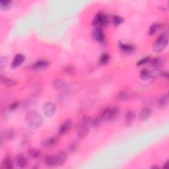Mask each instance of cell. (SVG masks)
Here are the masks:
<instances>
[{
	"label": "cell",
	"mask_w": 169,
	"mask_h": 169,
	"mask_svg": "<svg viewBox=\"0 0 169 169\" xmlns=\"http://www.w3.org/2000/svg\"><path fill=\"white\" fill-rule=\"evenodd\" d=\"M26 122L28 126L32 129L40 128L43 124V118L37 111H30L26 115Z\"/></svg>",
	"instance_id": "obj_1"
},
{
	"label": "cell",
	"mask_w": 169,
	"mask_h": 169,
	"mask_svg": "<svg viewBox=\"0 0 169 169\" xmlns=\"http://www.w3.org/2000/svg\"><path fill=\"white\" fill-rule=\"evenodd\" d=\"M119 115V110L115 106H107L101 112L99 116L102 121H114Z\"/></svg>",
	"instance_id": "obj_2"
},
{
	"label": "cell",
	"mask_w": 169,
	"mask_h": 169,
	"mask_svg": "<svg viewBox=\"0 0 169 169\" xmlns=\"http://www.w3.org/2000/svg\"><path fill=\"white\" fill-rule=\"evenodd\" d=\"M168 45V37L165 34H162L157 38L153 46V49L155 52H160L167 47Z\"/></svg>",
	"instance_id": "obj_3"
},
{
	"label": "cell",
	"mask_w": 169,
	"mask_h": 169,
	"mask_svg": "<svg viewBox=\"0 0 169 169\" xmlns=\"http://www.w3.org/2000/svg\"><path fill=\"white\" fill-rule=\"evenodd\" d=\"M108 23V19L106 16L102 13H99L95 15V17L92 21V25L97 28H102Z\"/></svg>",
	"instance_id": "obj_4"
},
{
	"label": "cell",
	"mask_w": 169,
	"mask_h": 169,
	"mask_svg": "<svg viewBox=\"0 0 169 169\" xmlns=\"http://www.w3.org/2000/svg\"><path fill=\"white\" fill-rule=\"evenodd\" d=\"M91 119H85L79 129L77 138L79 139H83L88 135L89 131V124Z\"/></svg>",
	"instance_id": "obj_5"
},
{
	"label": "cell",
	"mask_w": 169,
	"mask_h": 169,
	"mask_svg": "<svg viewBox=\"0 0 169 169\" xmlns=\"http://www.w3.org/2000/svg\"><path fill=\"white\" fill-rule=\"evenodd\" d=\"M56 110V105L52 102H47L42 106V111L47 117H51L55 114Z\"/></svg>",
	"instance_id": "obj_6"
},
{
	"label": "cell",
	"mask_w": 169,
	"mask_h": 169,
	"mask_svg": "<svg viewBox=\"0 0 169 169\" xmlns=\"http://www.w3.org/2000/svg\"><path fill=\"white\" fill-rule=\"evenodd\" d=\"M2 140L5 141H12L17 137V134L12 129H6L2 132Z\"/></svg>",
	"instance_id": "obj_7"
},
{
	"label": "cell",
	"mask_w": 169,
	"mask_h": 169,
	"mask_svg": "<svg viewBox=\"0 0 169 169\" xmlns=\"http://www.w3.org/2000/svg\"><path fill=\"white\" fill-rule=\"evenodd\" d=\"M92 36L96 42L99 43H103L105 40V35L101 28L95 27V29L92 31Z\"/></svg>",
	"instance_id": "obj_8"
},
{
	"label": "cell",
	"mask_w": 169,
	"mask_h": 169,
	"mask_svg": "<svg viewBox=\"0 0 169 169\" xmlns=\"http://www.w3.org/2000/svg\"><path fill=\"white\" fill-rule=\"evenodd\" d=\"M152 109L149 107H145L143 108L142 110H141L140 113L139 114V120L141 122H145L151 117L152 114Z\"/></svg>",
	"instance_id": "obj_9"
},
{
	"label": "cell",
	"mask_w": 169,
	"mask_h": 169,
	"mask_svg": "<svg viewBox=\"0 0 169 169\" xmlns=\"http://www.w3.org/2000/svg\"><path fill=\"white\" fill-rule=\"evenodd\" d=\"M56 166H61L63 165L67 160V155L65 152L60 151L54 156Z\"/></svg>",
	"instance_id": "obj_10"
},
{
	"label": "cell",
	"mask_w": 169,
	"mask_h": 169,
	"mask_svg": "<svg viewBox=\"0 0 169 169\" xmlns=\"http://www.w3.org/2000/svg\"><path fill=\"white\" fill-rule=\"evenodd\" d=\"M15 161L17 166L21 168H25L28 165V161L23 154H19L16 156Z\"/></svg>",
	"instance_id": "obj_11"
},
{
	"label": "cell",
	"mask_w": 169,
	"mask_h": 169,
	"mask_svg": "<svg viewBox=\"0 0 169 169\" xmlns=\"http://www.w3.org/2000/svg\"><path fill=\"white\" fill-rule=\"evenodd\" d=\"M52 86L56 90L64 91L66 89L67 85L65 81L62 79H55L52 81Z\"/></svg>",
	"instance_id": "obj_12"
},
{
	"label": "cell",
	"mask_w": 169,
	"mask_h": 169,
	"mask_svg": "<svg viewBox=\"0 0 169 169\" xmlns=\"http://www.w3.org/2000/svg\"><path fill=\"white\" fill-rule=\"evenodd\" d=\"M136 118V113L134 110H129L127 112L125 118V123L127 127H130L133 124Z\"/></svg>",
	"instance_id": "obj_13"
},
{
	"label": "cell",
	"mask_w": 169,
	"mask_h": 169,
	"mask_svg": "<svg viewBox=\"0 0 169 169\" xmlns=\"http://www.w3.org/2000/svg\"><path fill=\"white\" fill-rule=\"evenodd\" d=\"M2 167L4 169H12L14 167L13 161L10 155H7L3 158L2 162Z\"/></svg>",
	"instance_id": "obj_14"
},
{
	"label": "cell",
	"mask_w": 169,
	"mask_h": 169,
	"mask_svg": "<svg viewBox=\"0 0 169 169\" xmlns=\"http://www.w3.org/2000/svg\"><path fill=\"white\" fill-rule=\"evenodd\" d=\"M72 122L70 119H68L66 120H65L59 128V133L60 134H64L67 133L70 129L71 127H72Z\"/></svg>",
	"instance_id": "obj_15"
},
{
	"label": "cell",
	"mask_w": 169,
	"mask_h": 169,
	"mask_svg": "<svg viewBox=\"0 0 169 169\" xmlns=\"http://www.w3.org/2000/svg\"><path fill=\"white\" fill-rule=\"evenodd\" d=\"M0 81H1V83L2 85L7 87H12L18 84V83L16 81L11 79L7 77H5V76L3 75H1V77H0Z\"/></svg>",
	"instance_id": "obj_16"
},
{
	"label": "cell",
	"mask_w": 169,
	"mask_h": 169,
	"mask_svg": "<svg viewBox=\"0 0 169 169\" xmlns=\"http://www.w3.org/2000/svg\"><path fill=\"white\" fill-rule=\"evenodd\" d=\"M25 59V57L23 55V54H17V55H16L13 58V60L12 63V67L13 68H16L19 67V65H21L24 62Z\"/></svg>",
	"instance_id": "obj_17"
},
{
	"label": "cell",
	"mask_w": 169,
	"mask_h": 169,
	"mask_svg": "<svg viewBox=\"0 0 169 169\" xmlns=\"http://www.w3.org/2000/svg\"><path fill=\"white\" fill-rule=\"evenodd\" d=\"M150 62H151V65H152V66L155 68H159L163 66V65H164L165 63V59H163L161 57H157V58H155L153 59H152Z\"/></svg>",
	"instance_id": "obj_18"
},
{
	"label": "cell",
	"mask_w": 169,
	"mask_h": 169,
	"mask_svg": "<svg viewBox=\"0 0 169 169\" xmlns=\"http://www.w3.org/2000/svg\"><path fill=\"white\" fill-rule=\"evenodd\" d=\"M119 47L123 52L126 54H132L135 51V47L131 45L120 43Z\"/></svg>",
	"instance_id": "obj_19"
},
{
	"label": "cell",
	"mask_w": 169,
	"mask_h": 169,
	"mask_svg": "<svg viewBox=\"0 0 169 169\" xmlns=\"http://www.w3.org/2000/svg\"><path fill=\"white\" fill-rule=\"evenodd\" d=\"M132 94L128 91H122L119 92L116 96V99L119 101H124L130 99L132 97Z\"/></svg>",
	"instance_id": "obj_20"
},
{
	"label": "cell",
	"mask_w": 169,
	"mask_h": 169,
	"mask_svg": "<svg viewBox=\"0 0 169 169\" xmlns=\"http://www.w3.org/2000/svg\"><path fill=\"white\" fill-rule=\"evenodd\" d=\"M57 142V139L55 137H52L46 139L42 143V147L44 148L47 149L54 146Z\"/></svg>",
	"instance_id": "obj_21"
},
{
	"label": "cell",
	"mask_w": 169,
	"mask_h": 169,
	"mask_svg": "<svg viewBox=\"0 0 169 169\" xmlns=\"http://www.w3.org/2000/svg\"><path fill=\"white\" fill-rule=\"evenodd\" d=\"M168 101L169 98L168 95H162L158 100V106L160 108H165L168 104Z\"/></svg>",
	"instance_id": "obj_22"
},
{
	"label": "cell",
	"mask_w": 169,
	"mask_h": 169,
	"mask_svg": "<svg viewBox=\"0 0 169 169\" xmlns=\"http://www.w3.org/2000/svg\"><path fill=\"white\" fill-rule=\"evenodd\" d=\"M48 64H49L48 62L45 60H39L34 63L32 68H33L35 69H38V70L42 69L47 68L48 66Z\"/></svg>",
	"instance_id": "obj_23"
},
{
	"label": "cell",
	"mask_w": 169,
	"mask_h": 169,
	"mask_svg": "<svg viewBox=\"0 0 169 169\" xmlns=\"http://www.w3.org/2000/svg\"><path fill=\"white\" fill-rule=\"evenodd\" d=\"M28 153L30 157L32 159H37L40 156V151L34 148H29L28 149Z\"/></svg>",
	"instance_id": "obj_24"
},
{
	"label": "cell",
	"mask_w": 169,
	"mask_h": 169,
	"mask_svg": "<svg viewBox=\"0 0 169 169\" xmlns=\"http://www.w3.org/2000/svg\"><path fill=\"white\" fill-rule=\"evenodd\" d=\"M149 73H150V77H153V78L159 77H161V76H162L163 75V72L159 68H155L153 70H152L151 72H149Z\"/></svg>",
	"instance_id": "obj_25"
},
{
	"label": "cell",
	"mask_w": 169,
	"mask_h": 169,
	"mask_svg": "<svg viewBox=\"0 0 169 169\" xmlns=\"http://www.w3.org/2000/svg\"><path fill=\"white\" fill-rule=\"evenodd\" d=\"M45 162L46 165H47L48 167H56L55 161H54V156H50V155L47 156L45 158Z\"/></svg>",
	"instance_id": "obj_26"
},
{
	"label": "cell",
	"mask_w": 169,
	"mask_h": 169,
	"mask_svg": "<svg viewBox=\"0 0 169 169\" xmlns=\"http://www.w3.org/2000/svg\"><path fill=\"white\" fill-rule=\"evenodd\" d=\"M110 61V56L107 54H103L99 59V63L102 65H106Z\"/></svg>",
	"instance_id": "obj_27"
},
{
	"label": "cell",
	"mask_w": 169,
	"mask_h": 169,
	"mask_svg": "<svg viewBox=\"0 0 169 169\" xmlns=\"http://www.w3.org/2000/svg\"><path fill=\"white\" fill-rule=\"evenodd\" d=\"M12 1H1L0 2V7L2 9L7 10L12 7Z\"/></svg>",
	"instance_id": "obj_28"
},
{
	"label": "cell",
	"mask_w": 169,
	"mask_h": 169,
	"mask_svg": "<svg viewBox=\"0 0 169 169\" xmlns=\"http://www.w3.org/2000/svg\"><path fill=\"white\" fill-rule=\"evenodd\" d=\"M102 120L101 119V118L99 116H98L96 118L91 119L90 120V124L92 125V126L95 128H98L100 126V125L101 124L102 122Z\"/></svg>",
	"instance_id": "obj_29"
},
{
	"label": "cell",
	"mask_w": 169,
	"mask_h": 169,
	"mask_svg": "<svg viewBox=\"0 0 169 169\" xmlns=\"http://www.w3.org/2000/svg\"><path fill=\"white\" fill-rule=\"evenodd\" d=\"M124 19L122 17H120V16H118V15L114 16L113 18V23H114V25L116 26H118L119 25L122 24L124 23Z\"/></svg>",
	"instance_id": "obj_30"
},
{
	"label": "cell",
	"mask_w": 169,
	"mask_h": 169,
	"mask_svg": "<svg viewBox=\"0 0 169 169\" xmlns=\"http://www.w3.org/2000/svg\"><path fill=\"white\" fill-rule=\"evenodd\" d=\"M150 77L149 71L147 69H143L141 71L140 73V78L143 80H147Z\"/></svg>",
	"instance_id": "obj_31"
},
{
	"label": "cell",
	"mask_w": 169,
	"mask_h": 169,
	"mask_svg": "<svg viewBox=\"0 0 169 169\" xmlns=\"http://www.w3.org/2000/svg\"><path fill=\"white\" fill-rule=\"evenodd\" d=\"M159 25H158L157 23H154V24H153L151 26H150V28H149V32H148V34L151 36V35H153L156 31H157L158 28H159Z\"/></svg>",
	"instance_id": "obj_32"
},
{
	"label": "cell",
	"mask_w": 169,
	"mask_h": 169,
	"mask_svg": "<svg viewBox=\"0 0 169 169\" xmlns=\"http://www.w3.org/2000/svg\"><path fill=\"white\" fill-rule=\"evenodd\" d=\"M78 148V142L77 141H74L72 143H71L68 146V151L70 152H74Z\"/></svg>",
	"instance_id": "obj_33"
},
{
	"label": "cell",
	"mask_w": 169,
	"mask_h": 169,
	"mask_svg": "<svg viewBox=\"0 0 169 169\" xmlns=\"http://www.w3.org/2000/svg\"><path fill=\"white\" fill-rule=\"evenodd\" d=\"M63 72L65 73H66L68 75H72V74H73L74 73L75 69H74V68L73 67L71 66V65H68V66L65 67L63 68Z\"/></svg>",
	"instance_id": "obj_34"
},
{
	"label": "cell",
	"mask_w": 169,
	"mask_h": 169,
	"mask_svg": "<svg viewBox=\"0 0 169 169\" xmlns=\"http://www.w3.org/2000/svg\"><path fill=\"white\" fill-rule=\"evenodd\" d=\"M7 63V58L5 56H1L0 58V68L3 69L5 66H6Z\"/></svg>",
	"instance_id": "obj_35"
},
{
	"label": "cell",
	"mask_w": 169,
	"mask_h": 169,
	"mask_svg": "<svg viewBox=\"0 0 169 169\" xmlns=\"http://www.w3.org/2000/svg\"><path fill=\"white\" fill-rule=\"evenodd\" d=\"M19 106V102L18 101H15L13 102H12V104H11L9 106V110L11 111H14L15 110H16Z\"/></svg>",
	"instance_id": "obj_36"
},
{
	"label": "cell",
	"mask_w": 169,
	"mask_h": 169,
	"mask_svg": "<svg viewBox=\"0 0 169 169\" xmlns=\"http://www.w3.org/2000/svg\"><path fill=\"white\" fill-rule=\"evenodd\" d=\"M150 58L149 57H145L142 59H141L140 60H139L138 62H137V65H138V66H139V65H143V64H145L148 62H149L150 61Z\"/></svg>",
	"instance_id": "obj_37"
},
{
	"label": "cell",
	"mask_w": 169,
	"mask_h": 169,
	"mask_svg": "<svg viewBox=\"0 0 169 169\" xmlns=\"http://www.w3.org/2000/svg\"><path fill=\"white\" fill-rule=\"evenodd\" d=\"M168 167V161H167L165 163V165H163V168H167Z\"/></svg>",
	"instance_id": "obj_38"
},
{
	"label": "cell",
	"mask_w": 169,
	"mask_h": 169,
	"mask_svg": "<svg viewBox=\"0 0 169 169\" xmlns=\"http://www.w3.org/2000/svg\"><path fill=\"white\" fill-rule=\"evenodd\" d=\"M151 168H159V167H157V166H153V167H151Z\"/></svg>",
	"instance_id": "obj_39"
}]
</instances>
